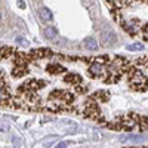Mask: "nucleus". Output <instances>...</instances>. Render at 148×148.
<instances>
[{
  "mask_svg": "<svg viewBox=\"0 0 148 148\" xmlns=\"http://www.w3.org/2000/svg\"><path fill=\"white\" fill-rule=\"evenodd\" d=\"M117 34L113 31L110 25H105V30H102L101 33V45L105 46V47H111L117 43Z\"/></svg>",
  "mask_w": 148,
  "mask_h": 148,
  "instance_id": "f257e3e1",
  "label": "nucleus"
},
{
  "mask_svg": "<svg viewBox=\"0 0 148 148\" xmlns=\"http://www.w3.org/2000/svg\"><path fill=\"white\" fill-rule=\"evenodd\" d=\"M130 84H132V88L133 89H145V86H147V79L145 76L139 71V70H135L132 73V76H130Z\"/></svg>",
  "mask_w": 148,
  "mask_h": 148,
  "instance_id": "f03ea898",
  "label": "nucleus"
},
{
  "mask_svg": "<svg viewBox=\"0 0 148 148\" xmlns=\"http://www.w3.org/2000/svg\"><path fill=\"white\" fill-rule=\"evenodd\" d=\"M105 71H107L105 64H104V62H101L99 59L93 61V62L89 65V73L92 74L93 77H102L104 74H105Z\"/></svg>",
  "mask_w": 148,
  "mask_h": 148,
  "instance_id": "7ed1b4c3",
  "label": "nucleus"
},
{
  "mask_svg": "<svg viewBox=\"0 0 148 148\" xmlns=\"http://www.w3.org/2000/svg\"><path fill=\"white\" fill-rule=\"evenodd\" d=\"M83 46H84V49H88V51H98V47H99V45H98V42L93 37H86L83 40Z\"/></svg>",
  "mask_w": 148,
  "mask_h": 148,
  "instance_id": "20e7f679",
  "label": "nucleus"
},
{
  "mask_svg": "<svg viewBox=\"0 0 148 148\" xmlns=\"http://www.w3.org/2000/svg\"><path fill=\"white\" fill-rule=\"evenodd\" d=\"M145 139V135H133V133H127V135H123V136L120 138L121 142L125 141H132V142H141Z\"/></svg>",
  "mask_w": 148,
  "mask_h": 148,
  "instance_id": "39448f33",
  "label": "nucleus"
},
{
  "mask_svg": "<svg viewBox=\"0 0 148 148\" xmlns=\"http://www.w3.org/2000/svg\"><path fill=\"white\" fill-rule=\"evenodd\" d=\"M46 55H51V51L49 49H36V51H31L30 52V56L31 58H46Z\"/></svg>",
  "mask_w": 148,
  "mask_h": 148,
  "instance_id": "423d86ee",
  "label": "nucleus"
},
{
  "mask_svg": "<svg viewBox=\"0 0 148 148\" xmlns=\"http://www.w3.org/2000/svg\"><path fill=\"white\" fill-rule=\"evenodd\" d=\"M56 28L55 27H46L45 28V31H43V34H45V37L46 39H49V40H53L55 37H56Z\"/></svg>",
  "mask_w": 148,
  "mask_h": 148,
  "instance_id": "0eeeda50",
  "label": "nucleus"
},
{
  "mask_svg": "<svg viewBox=\"0 0 148 148\" xmlns=\"http://www.w3.org/2000/svg\"><path fill=\"white\" fill-rule=\"evenodd\" d=\"M40 16L46 21V22H51L52 19H53V15H52V12L49 10L47 8H42L40 9Z\"/></svg>",
  "mask_w": 148,
  "mask_h": 148,
  "instance_id": "6e6552de",
  "label": "nucleus"
},
{
  "mask_svg": "<svg viewBox=\"0 0 148 148\" xmlns=\"http://www.w3.org/2000/svg\"><path fill=\"white\" fill-rule=\"evenodd\" d=\"M65 82L70 83V84H77L82 82V77L79 76V74H67L65 76Z\"/></svg>",
  "mask_w": 148,
  "mask_h": 148,
  "instance_id": "1a4fd4ad",
  "label": "nucleus"
},
{
  "mask_svg": "<svg viewBox=\"0 0 148 148\" xmlns=\"http://www.w3.org/2000/svg\"><path fill=\"white\" fill-rule=\"evenodd\" d=\"M47 71L51 73V74H59V73H64L65 68L62 65H59V64H52V65L47 67Z\"/></svg>",
  "mask_w": 148,
  "mask_h": 148,
  "instance_id": "9d476101",
  "label": "nucleus"
},
{
  "mask_svg": "<svg viewBox=\"0 0 148 148\" xmlns=\"http://www.w3.org/2000/svg\"><path fill=\"white\" fill-rule=\"evenodd\" d=\"M126 49H127V51H130V52H136V51H142L144 45L142 43H133V45H127Z\"/></svg>",
  "mask_w": 148,
  "mask_h": 148,
  "instance_id": "9b49d317",
  "label": "nucleus"
},
{
  "mask_svg": "<svg viewBox=\"0 0 148 148\" xmlns=\"http://www.w3.org/2000/svg\"><path fill=\"white\" fill-rule=\"evenodd\" d=\"M53 40H55V45L59 46V47L65 46V43H67V39H64V37H55Z\"/></svg>",
  "mask_w": 148,
  "mask_h": 148,
  "instance_id": "f8f14e48",
  "label": "nucleus"
},
{
  "mask_svg": "<svg viewBox=\"0 0 148 148\" xmlns=\"http://www.w3.org/2000/svg\"><path fill=\"white\" fill-rule=\"evenodd\" d=\"M3 101H6V90L0 84V102H3Z\"/></svg>",
  "mask_w": 148,
  "mask_h": 148,
  "instance_id": "ddd939ff",
  "label": "nucleus"
},
{
  "mask_svg": "<svg viewBox=\"0 0 148 148\" xmlns=\"http://www.w3.org/2000/svg\"><path fill=\"white\" fill-rule=\"evenodd\" d=\"M15 40H16V43H21L22 46H27V45H28V42H27L25 39H24V37H19V36L16 37V39H15Z\"/></svg>",
  "mask_w": 148,
  "mask_h": 148,
  "instance_id": "4468645a",
  "label": "nucleus"
},
{
  "mask_svg": "<svg viewBox=\"0 0 148 148\" xmlns=\"http://www.w3.org/2000/svg\"><path fill=\"white\" fill-rule=\"evenodd\" d=\"M142 36H144L145 40H148V24H145V25L142 27Z\"/></svg>",
  "mask_w": 148,
  "mask_h": 148,
  "instance_id": "2eb2a0df",
  "label": "nucleus"
},
{
  "mask_svg": "<svg viewBox=\"0 0 148 148\" xmlns=\"http://www.w3.org/2000/svg\"><path fill=\"white\" fill-rule=\"evenodd\" d=\"M12 142H14V145H15V147H19V145L22 144V142H21V138H18V136H15Z\"/></svg>",
  "mask_w": 148,
  "mask_h": 148,
  "instance_id": "dca6fc26",
  "label": "nucleus"
},
{
  "mask_svg": "<svg viewBox=\"0 0 148 148\" xmlns=\"http://www.w3.org/2000/svg\"><path fill=\"white\" fill-rule=\"evenodd\" d=\"M67 147H68V144H67V142H59L55 148H67Z\"/></svg>",
  "mask_w": 148,
  "mask_h": 148,
  "instance_id": "f3484780",
  "label": "nucleus"
},
{
  "mask_svg": "<svg viewBox=\"0 0 148 148\" xmlns=\"http://www.w3.org/2000/svg\"><path fill=\"white\" fill-rule=\"evenodd\" d=\"M141 121L144 123V127H147V129H148V117H142V119H141Z\"/></svg>",
  "mask_w": 148,
  "mask_h": 148,
  "instance_id": "a211bd4d",
  "label": "nucleus"
},
{
  "mask_svg": "<svg viewBox=\"0 0 148 148\" xmlns=\"http://www.w3.org/2000/svg\"><path fill=\"white\" fill-rule=\"evenodd\" d=\"M18 6L24 9V8H25V3H24V2H22V0H18Z\"/></svg>",
  "mask_w": 148,
  "mask_h": 148,
  "instance_id": "6ab92c4d",
  "label": "nucleus"
},
{
  "mask_svg": "<svg viewBox=\"0 0 148 148\" xmlns=\"http://www.w3.org/2000/svg\"><path fill=\"white\" fill-rule=\"evenodd\" d=\"M0 19H2V15H0Z\"/></svg>",
  "mask_w": 148,
  "mask_h": 148,
  "instance_id": "aec40b11",
  "label": "nucleus"
}]
</instances>
